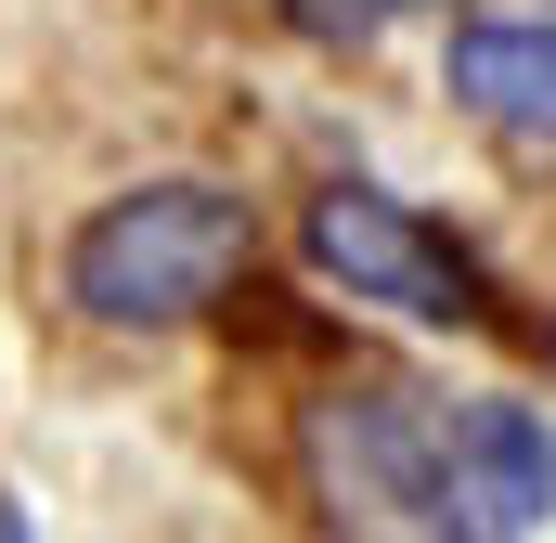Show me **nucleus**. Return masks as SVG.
Masks as SVG:
<instances>
[{
    "mask_svg": "<svg viewBox=\"0 0 556 543\" xmlns=\"http://www.w3.org/2000/svg\"><path fill=\"white\" fill-rule=\"evenodd\" d=\"M247 272H260V207H247L233 181H142V194H104V207L78 220L65 298H78L91 324L168 337V324L220 311Z\"/></svg>",
    "mask_w": 556,
    "mask_h": 543,
    "instance_id": "nucleus-1",
    "label": "nucleus"
},
{
    "mask_svg": "<svg viewBox=\"0 0 556 543\" xmlns=\"http://www.w3.org/2000/svg\"><path fill=\"white\" fill-rule=\"evenodd\" d=\"M298 453H311V492H324L337 543H466L453 492H440L427 389H324Z\"/></svg>",
    "mask_w": 556,
    "mask_h": 543,
    "instance_id": "nucleus-2",
    "label": "nucleus"
},
{
    "mask_svg": "<svg viewBox=\"0 0 556 543\" xmlns=\"http://www.w3.org/2000/svg\"><path fill=\"white\" fill-rule=\"evenodd\" d=\"M311 272L350 285V298H376V311H402V324H479L492 311L479 298V260L453 233H427L415 207L376 194V181H324L311 194Z\"/></svg>",
    "mask_w": 556,
    "mask_h": 543,
    "instance_id": "nucleus-3",
    "label": "nucleus"
},
{
    "mask_svg": "<svg viewBox=\"0 0 556 543\" xmlns=\"http://www.w3.org/2000/svg\"><path fill=\"white\" fill-rule=\"evenodd\" d=\"M440 440V492L466 543H544L556 531V427L531 402H427Z\"/></svg>",
    "mask_w": 556,
    "mask_h": 543,
    "instance_id": "nucleus-4",
    "label": "nucleus"
},
{
    "mask_svg": "<svg viewBox=\"0 0 556 543\" xmlns=\"http://www.w3.org/2000/svg\"><path fill=\"white\" fill-rule=\"evenodd\" d=\"M440 91H453L466 117H492L505 142H556V26L544 13H479V26H453Z\"/></svg>",
    "mask_w": 556,
    "mask_h": 543,
    "instance_id": "nucleus-5",
    "label": "nucleus"
},
{
    "mask_svg": "<svg viewBox=\"0 0 556 543\" xmlns=\"http://www.w3.org/2000/svg\"><path fill=\"white\" fill-rule=\"evenodd\" d=\"M273 13L298 26V39H324V52H376L389 26H415L427 0H273Z\"/></svg>",
    "mask_w": 556,
    "mask_h": 543,
    "instance_id": "nucleus-6",
    "label": "nucleus"
},
{
    "mask_svg": "<svg viewBox=\"0 0 556 543\" xmlns=\"http://www.w3.org/2000/svg\"><path fill=\"white\" fill-rule=\"evenodd\" d=\"M0 543H26V518H13V505H0Z\"/></svg>",
    "mask_w": 556,
    "mask_h": 543,
    "instance_id": "nucleus-7",
    "label": "nucleus"
}]
</instances>
